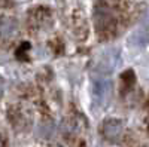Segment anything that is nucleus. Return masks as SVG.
<instances>
[{
  "label": "nucleus",
  "mask_w": 149,
  "mask_h": 147,
  "mask_svg": "<svg viewBox=\"0 0 149 147\" xmlns=\"http://www.w3.org/2000/svg\"><path fill=\"white\" fill-rule=\"evenodd\" d=\"M124 125L119 119H107L103 125V134L109 141H118L122 135Z\"/></svg>",
  "instance_id": "1"
},
{
  "label": "nucleus",
  "mask_w": 149,
  "mask_h": 147,
  "mask_svg": "<svg viewBox=\"0 0 149 147\" xmlns=\"http://www.w3.org/2000/svg\"><path fill=\"white\" fill-rule=\"evenodd\" d=\"M110 95V83L104 79H97L94 83V97L98 103H104L107 97Z\"/></svg>",
  "instance_id": "2"
},
{
  "label": "nucleus",
  "mask_w": 149,
  "mask_h": 147,
  "mask_svg": "<svg viewBox=\"0 0 149 147\" xmlns=\"http://www.w3.org/2000/svg\"><path fill=\"white\" fill-rule=\"evenodd\" d=\"M17 30V22L12 18H0V36L2 37H9Z\"/></svg>",
  "instance_id": "3"
},
{
  "label": "nucleus",
  "mask_w": 149,
  "mask_h": 147,
  "mask_svg": "<svg viewBox=\"0 0 149 147\" xmlns=\"http://www.w3.org/2000/svg\"><path fill=\"white\" fill-rule=\"evenodd\" d=\"M54 132V125L52 124H42L39 126V135L40 137H49Z\"/></svg>",
  "instance_id": "4"
},
{
  "label": "nucleus",
  "mask_w": 149,
  "mask_h": 147,
  "mask_svg": "<svg viewBox=\"0 0 149 147\" xmlns=\"http://www.w3.org/2000/svg\"><path fill=\"white\" fill-rule=\"evenodd\" d=\"M3 95V80L0 79V97Z\"/></svg>",
  "instance_id": "5"
},
{
  "label": "nucleus",
  "mask_w": 149,
  "mask_h": 147,
  "mask_svg": "<svg viewBox=\"0 0 149 147\" xmlns=\"http://www.w3.org/2000/svg\"><path fill=\"white\" fill-rule=\"evenodd\" d=\"M0 147H3V138H2V135H0Z\"/></svg>",
  "instance_id": "6"
}]
</instances>
